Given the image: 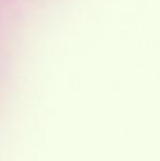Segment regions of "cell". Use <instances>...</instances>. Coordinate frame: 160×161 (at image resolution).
<instances>
[]
</instances>
